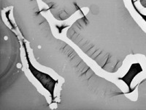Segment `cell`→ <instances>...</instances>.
Segmentation results:
<instances>
[{"instance_id": "cell-1", "label": "cell", "mask_w": 146, "mask_h": 110, "mask_svg": "<svg viewBox=\"0 0 146 110\" xmlns=\"http://www.w3.org/2000/svg\"><path fill=\"white\" fill-rule=\"evenodd\" d=\"M133 3L139 13L146 16V0H133Z\"/></svg>"}, {"instance_id": "cell-2", "label": "cell", "mask_w": 146, "mask_h": 110, "mask_svg": "<svg viewBox=\"0 0 146 110\" xmlns=\"http://www.w3.org/2000/svg\"><path fill=\"white\" fill-rule=\"evenodd\" d=\"M125 96L127 97L128 99H130L131 101H135V99L134 98H135L136 99H137L138 93H137V88L135 89V90L134 92H132L131 93H125Z\"/></svg>"}]
</instances>
